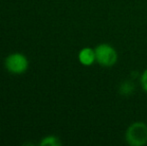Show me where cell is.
<instances>
[{
  "mask_svg": "<svg viewBox=\"0 0 147 146\" xmlns=\"http://www.w3.org/2000/svg\"><path fill=\"white\" fill-rule=\"evenodd\" d=\"M4 65L8 72L18 75L26 72L29 66V61L22 53H12L6 57Z\"/></svg>",
  "mask_w": 147,
  "mask_h": 146,
  "instance_id": "obj_3",
  "label": "cell"
},
{
  "mask_svg": "<svg viewBox=\"0 0 147 146\" xmlns=\"http://www.w3.org/2000/svg\"><path fill=\"white\" fill-rule=\"evenodd\" d=\"M125 140L130 146H143L147 143V124L136 121L130 124L125 132Z\"/></svg>",
  "mask_w": 147,
  "mask_h": 146,
  "instance_id": "obj_1",
  "label": "cell"
},
{
  "mask_svg": "<svg viewBox=\"0 0 147 146\" xmlns=\"http://www.w3.org/2000/svg\"><path fill=\"white\" fill-rule=\"evenodd\" d=\"M96 62L102 67H112L116 64L118 60V54L116 49L110 44L101 43L95 47Z\"/></svg>",
  "mask_w": 147,
  "mask_h": 146,
  "instance_id": "obj_2",
  "label": "cell"
},
{
  "mask_svg": "<svg viewBox=\"0 0 147 146\" xmlns=\"http://www.w3.org/2000/svg\"><path fill=\"white\" fill-rule=\"evenodd\" d=\"M140 84H141L142 89L147 93V68L140 75Z\"/></svg>",
  "mask_w": 147,
  "mask_h": 146,
  "instance_id": "obj_7",
  "label": "cell"
},
{
  "mask_svg": "<svg viewBox=\"0 0 147 146\" xmlns=\"http://www.w3.org/2000/svg\"><path fill=\"white\" fill-rule=\"evenodd\" d=\"M134 83L132 81H129V80H126V81L122 82L120 84L119 87V92L122 95H129L132 92L134 91Z\"/></svg>",
  "mask_w": 147,
  "mask_h": 146,
  "instance_id": "obj_5",
  "label": "cell"
},
{
  "mask_svg": "<svg viewBox=\"0 0 147 146\" xmlns=\"http://www.w3.org/2000/svg\"><path fill=\"white\" fill-rule=\"evenodd\" d=\"M78 60L84 66H91L96 62L95 49L91 47H84L78 53Z\"/></svg>",
  "mask_w": 147,
  "mask_h": 146,
  "instance_id": "obj_4",
  "label": "cell"
},
{
  "mask_svg": "<svg viewBox=\"0 0 147 146\" xmlns=\"http://www.w3.org/2000/svg\"><path fill=\"white\" fill-rule=\"evenodd\" d=\"M41 146H59L61 145V141L59 140L58 137L54 135H49L46 136L41 140L40 142Z\"/></svg>",
  "mask_w": 147,
  "mask_h": 146,
  "instance_id": "obj_6",
  "label": "cell"
}]
</instances>
